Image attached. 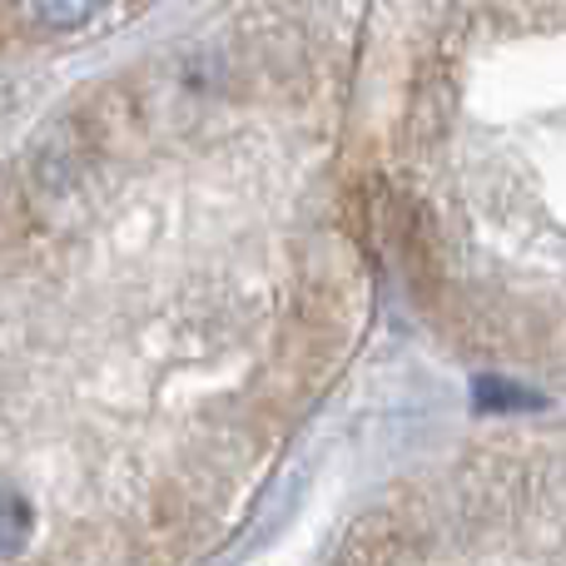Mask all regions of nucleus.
Listing matches in <instances>:
<instances>
[{
	"label": "nucleus",
	"mask_w": 566,
	"mask_h": 566,
	"mask_svg": "<svg viewBox=\"0 0 566 566\" xmlns=\"http://www.w3.org/2000/svg\"><path fill=\"white\" fill-rule=\"evenodd\" d=\"M333 566H566V422L428 458L353 522Z\"/></svg>",
	"instance_id": "obj_1"
},
{
	"label": "nucleus",
	"mask_w": 566,
	"mask_h": 566,
	"mask_svg": "<svg viewBox=\"0 0 566 566\" xmlns=\"http://www.w3.org/2000/svg\"><path fill=\"white\" fill-rule=\"evenodd\" d=\"M30 532H35V512H30L10 488H0V557L25 547Z\"/></svg>",
	"instance_id": "obj_2"
},
{
	"label": "nucleus",
	"mask_w": 566,
	"mask_h": 566,
	"mask_svg": "<svg viewBox=\"0 0 566 566\" xmlns=\"http://www.w3.org/2000/svg\"><path fill=\"white\" fill-rule=\"evenodd\" d=\"M35 10L45 25L75 30V25H85V20H95L99 10H105V0H35Z\"/></svg>",
	"instance_id": "obj_3"
}]
</instances>
